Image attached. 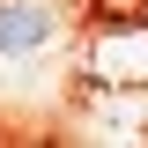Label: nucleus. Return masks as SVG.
<instances>
[{
  "label": "nucleus",
  "mask_w": 148,
  "mask_h": 148,
  "mask_svg": "<svg viewBox=\"0 0 148 148\" xmlns=\"http://www.w3.org/2000/svg\"><path fill=\"white\" fill-rule=\"evenodd\" d=\"M45 37H52V15H45L37 0H0V59L37 52Z\"/></svg>",
  "instance_id": "nucleus-1"
},
{
  "label": "nucleus",
  "mask_w": 148,
  "mask_h": 148,
  "mask_svg": "<svg viewBox=\"0 0 148 148\" xmlns=\"http://www.w3.org/2000/svg\"><path fill=\"white\" fill-rule=\"evenodd\" d=\"M96 67H133V74H148V37H111Z\"/></svg>",
  "instance_id": "nucleus-2"
}]
</instances>
